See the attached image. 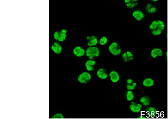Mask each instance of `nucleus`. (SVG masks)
<instances>
[{"label":"nucleus","instance_id":"1","mask_svg":"<svg viewBox=\"0 0 168 119\" xmlns=\"http://www.w3.org/2000/svg\"><path fill=\"white\" fill-rule=\"evenodd\" d=\"M85 55L90 60H93L95 57H98L101 54V52L97 47H88L85 51Z\"/></svg>","mask_w":168,"mask_h":119},{"label":"nucleus","instance_id":"2","mask_svg":"<svg viewBox=\"0 0 168 119\" xmlns=\"http://www.w3.org/2000/svg\"><path fill=\"white\" fill-rule=\"evenodd\" d=\"M67 30L65 29H62L61 31H55L53 34L54 39L58 42H63L66 40L67 38Z\"/></svg>","mask_w":168,"mask_h":119},{"label":"nucleus","instance_id":"3","mask_svg":"<svg viewBox=\"0 0 168 119\" xmlns=\"http://www.w3.org/2000/svg\"><path fill=\"white\" fill-rule=\"evenodd\" d=\"M109 52L114 56H117L122 52V49L116 42H113L109 47Z\"/></svg>","mask_w":168,"mask_h":119},{"label":"nucleus","instance_id":"4","mask_svg":"<svg viewBox=\"0 0 168 119\" xmlns=\"http://www.w3.org/2000/svg\"><path fill=\"white\" fill-rule=\"evenodd\" d=\"M92 78V76L87 72H84L81 73L77 78L78 81L81 84H85L90 81Z\"/></svg>","mask_w":168,"mask_h":119},{"label":"nucleus","instance_id":"5","mask_svg":"<svg viewBox=\"0 0 168 119\" xmlns=\"http://www.w3.org/2000/svg\"><path fill=\"white\" fill-rule=\"evenodd\" d=\"M157 28H159L163 31L165 28V24L164 22L161 20H158L157 21H153L151 23L150 25H149V29L152 30H156Z\"/></svg>","mask_w":168,"mask_h":119},{"label":"nucleus","instance_id":"6","mask_svg":"<svg viewBox=\"0 0 168 119\" xmlns=\"http://www.w3.org/2000/svg\"><path fill=\"white\" fill-rule=\"evenodd\" d=\"M51 49L56 54H60L63 51V47L59 42H54L51 46Z\"/></svg>","mask_w":168,"mask_h":119},{"label":"nucleus","instance_id":"7","mask_svg":"<svg viewBox=\"0 0 168 119\" xmlns=\"http://www.w3.org/2000/svg\"><path fill=\"white\" fill-rule=\"evenodd\" d=\"M74 54L77 57H82L85 54V51L81 46H76L73 49Z\"/></svg>","mask_w":168,"mask_h":119},{"label":"nucleus","instance_id":"8","mask_svg":"<svg viewBox=\"0 0 168 119\" xmlns=\"http://www.w3.org/2000/svg\"><path fill=\"white\" fill-rule=\"evenodd\" d=\"M87 40L88 41L87 45L89 47H95L98 42V39L97 37L94 35L87 36Z\"/></svg>","mask_w":168,"mask_h":119},{"label":"nucleus","instance_id":"9","mask_svg":"<svg viewBox=\"0 0 168 119\" xmlns=\"http://www.w3.org/2000/svg\"><path fill=\"white\" fill-rule=\"evenodd\" d=\"M109 78L111 81L113 83H117L119 81L120 77L119 73L114 70L112 71L109 74Z\"/></svg>","mask_w":168,"mask_h":119},{"label":"nucleus","instance_id":"10","mask_svg":"<svg viewBox=\"0 0 168 119\" xmlns=\"http://www.w3.org/2000/svg\"><path fill=\"white\" fill-rule=\"evenodd\" d=\"M132 16L135 19L138 21H141L145 17L144 13L140 10H134L132 13Z\"/></svg>","mask_w":168,"mask_h":119},{"label":"nucleus","instance_id":"11","mask_svg":"<svg viewBox=\"0 0 168 119\" xmlns=\"http://www.w3.org/2000/svg\"><path fill=\"white\" fill-rule=\"evenodd\" d=\"M96 64V62L94 60H88L85 62V65L86 70L88 72H92L93 71L94 69V66Z\"/></svg>","mask_w":168,"mask_h":119},{"label":"nucleus","instance_id":"12","mask_svg":"<svg viewBox=\"0 0 168 119\" xmlns=\"http://www.w3.org/2000/svg\"><path fill=\"white\" fill-rule=\"evenodd\" d=\"M142 107V105L141 104H136L133 102H132V103L129 106L131 111L134 113H139L140 112Z\"/></svg>","mask_w":168,"mask_h":119},{"label":"nucleus","instance_id":"13","mask_svg":"<svg viewBox=\"0 0 168 119\" xmlns=\"http://www.w3.org/2000/svg\"><path fill=\"white\" fill-rule=\"evenodd\" d=\"M97 75L99 78L102 79V80L106 79L108 77V74L107 73L106 70L103 68L99 69L97 71Z\"/></svg>","mask_w":168,"mask_h":119},{"label":"nucleus","instance_id":"14","mask_svg":"<svg viewBox=\"0 0 168 119\" xmlns=\"http://www.w3.org/2000/svg\"><path fill=\"white\" fill-rule=\"evenodd\" d=\"M163 52L160 48H155L151 52V55L153 58H157V57L162 56Z\"/></svg>","mask_w":168,"mask_h":119},{"label":"nucleus","instance_id":"15","mask_svg":"<svg viewBox=\"0 0 168 119\" xmlns=\"http://www.w3.org/2000/svg\"><path fill=\"white\" fill-rule=\"evenodd\" d=\"M154 84V80L150 78H147L145 79L144 80H143V85L144 87H152Z\"/></svg>","mask_w":168,"mask_h":119},{"label":"nucleus","instance_id":"16","mask_svg":"<svg viewBox=\"0 0 168 119\" xmlns=\"http://www.w3.org/2000/svg\"><path fill=\"white\" fill-rule=\"evenodd\" d=\"M140 102L142 105L145 106H148L151 103V100L150 98L147 96H143L140 98Z\"/></svg>","mask_w":168,"mask_h":119},{"label":"nucleus","instance_id":"17","mask_svg":"<svg viewBox=\"0 0 168 119\" xmlns=\"http://www.w3.org/2000/svg\"><path fill=\"white\" fill-rule=\"evenodd\" d=\"M126 100L128 101H131L133 100L134 98V93L132 91H128L126 92Z\"/></svg>","mask_w":168,"mask_h":119},{"label":"nucleus","instance_id":"18","mask_svg":"<svg viewBox=\"0 0 168 119\" xmlns=\"http://www.w3.org/2000/svg\"><path fill=\"white\" fill-rule=\"evenodd\" d=\"M108 41V38L106 36H102L100 39L99 44L101 46H104L106 45Z\"/></svg>","mask_w":168,"mask_h":119},{"label":"nucleus","instance_id":"19","mask_svg":"<svg viewBox=\"0 0 168 119\" xmlns=\"http://www.w3.org/2000/svg\"><path fill=\"white\" fill-rule=\"evenodd\" d=\"M137 0H132V2L126 4L127 7L130 8H133L136 7L137 5Z\"/></svg>","mask_w":168,"mask_h":119},{"label":"nucleus","instance_id":"20","mask_svg":"<svg viewBox=\"0 0 168 119\" xmlns=\"http://www.w3.org/2000/svg\"><path fill=\"white\" fill-rule=\"evenodd\" d=\"M136 87V83L134 82L132 84H126V87L128 91H133Z\"/></svg>","mask_w":168,"mask_h":119},{"label":"nucleus","instance_id":"21","mask_svg":"<svg viewBox=\"0 0 168 119\" xmlns=\"http://www.w3.org/2000/svg\"><path fill=\"white\" fill-rule=\"evenodd\" d=\"M162 32V31L161 30H160L159 28H157L156 30H153L151 31V33L154 36H158L161 34Z\"/></svg>","mask_w":168,"mask_h":119},{"label":"nucleus","instance_id":"22","mask_svg":"<svg viewBox=\"0 0 168 119\" xmlns=\"http://www.w3.org/2000/svg\"><path fill=\"white\" fill-rule=\"evenodd\" d=\"M126 53L128 58V62H131L133 60V54H132V52L130 51H127V52H126Z\"/></svg>","mask_w":168,"mask_h":119},{"label":"nucleus","instance_id":"23","mask_svg":"<svg viewBox=\"0 0 168 119\" xmlns=\"http://www.w3.org/2000/svg\"><path fill=\"white\" fill-rule=\"evenodd\" d=\"M52 119H64L65 117L63 115V114L60 113H58L55 114L52 117Z\"/></svg>","mask_w":168,"mask_h":119},{"label":"nucleus","instance_id":"24","mask_svg":"<svg viewBox=\"0 0 168 119\" xmlns=\"http://www.w3.org/2000/svg\"><path fill=\"white\" fill-rule=\"evenodd\" d=\"M156 10H157V9H156V7L152 6L151 8L149 9V10H147V11L149 14H153V13H155L156 12Z\"/></svg>","mask_w":168,"mask_h":119},{"label":"nucleus","instance_id":"25","mask_svg":"<svg viewBox=\"0 0 168 119\" xmlns=\"http://www.w3.org/2000/svg\"><path fill=\"white\" fill-rule=\"evenodd\" d=\"M122 59L124 62H128V58L126 54V52H124L123 54L122 55Z\"/></svg>","mask_w":168,"mask_h":119},{"label":"nucleus","instance_id":"26","mask_svg":"<svg viewBox=\"0 0 168 119\" xmlns=\"http://www.w3.org/2000/svg\"><path fill=\"white\" fill-rule=\"evenodd\" d=\"M147 109L149 112H152V113H155L156 112V109H155V108L153 107H149Z\"/></svg>","mask_w":168,"mask_h":119},{"label":"nucleus","instance_id":"27","mask_svg":"<svg viewBox=\"0 0 168 119\" xmlns=\"http://www.w3.org/2000/svg\"><path fill=\"white\" fill-rule=\"evenodd\" d=\"M133 80H132V79H128L127 80H126V83L127 84H132L134 83Z\"/></svg>","mask_w":168,"mask_h":119},{"label":"nucleus","instance_id":"28","mask_svg":"<svg viewBox=\"0 0 168 119\" xmlns=\"http://www.w3.org/2000/svg\"><path fill=\"white\" fill-rule=\"evenodd\" d=\"M152 7V5H151V4H150V3H148V4H147L146 6V10L147 11V10H149V9L151 8V7Z\"/></svg>","mask_w":168,"mask_h":119},{"label":"nucleus","instance_id":"29","mask_svg":"<svg viewBox=\"0 0 168 119\" xmlns=\"http://www.w3.org/2000/svg\"><path fill=\"white\" fill-rule=\"evenodd\" d=\"M125 2L126 4H127V3H131L132 2V0H125Z\"/></svg>","mask_w":168,"mask_h":119},{"label":"nucleus","instance_id":"30","mask_svg":"<svg viewBox=\"0 0 168 119\" xmlns=\"http://www.w3.org/2000/svg\"><path fill=\"white\" fill-rule=\"evenodd\" d=\"M138 118H139V119H145L146 117H145L141 116L140 117H138Z\"/></svg>","mask_w":168,"mask_h":119},{"label":"nucleus","instance_id":"31","mask_svg":"<svg viewBox=\"0 0 168 119\" xmlns=\"http://www.w3.org/2000/svg\"><path fill=\"white\" fill-rule=\"evenodd\" d=\"M153 1H158V0H153Z\"/></svg>","mask_w":168,"mask_h":119},{"label":"nucleus","instance_id":"32","mask_svg":"<svg viewBox=\"0 0 168 119\" xmlns=\"http://www.w3.org/2000/svg\"></svg>","mask_w":168,"mask_h":119}]
</instances>
